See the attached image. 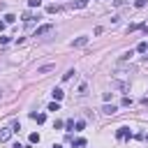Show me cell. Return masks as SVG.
Wrapping results in <instances>:
<instances>
[{
  "mask_svg": "<svg viewBox=\"0 0 148 148\" xmlns=\"http://www.w3.org/2000/svg\"><path fill=\"white\" fill-rule=\"evenodd\" d=\"M5 25H7V21H0V32L5 30Z\"/></svg>",
  "mask_w": 148,
  "mask_h": 148,
  "instance_id": "obj_23",
  "label": "cell"
},
{
  "mask_svg": "<svg viewBox=\"0 0 148 148\" xmlns=\"http://www.w3.org/2000/svg\"><path fill=\"white\" fill-rule=\"evenodd\" d=\"M86 5H88V0H79V2H72L69 7H72V9H81V7H86Z\"/></svg>",
  "mask_w": 148,
  "mask_h": 148,
  "instance_id": "obj_9",
  "label": "cell"
},
{
  "mask_svg": "<svg viewBox=\"0 0 148 148\" xmlns=\"http://www.w3.org/2000/svg\"><path fill=\"white\" fill-rule=\"evenodd\" d=\"M74 74H76V72H74V69H67V72H65V74H62V81H69V79H72V76H74Z\"/></svg>",
  "mask_w": 148,
  "mask_h": 148,
  "instance_id": "obj_12",
  "label": "cell"
},
{
  "mask_svg": "<svg viewBox=\"0 0 148 148\" xmlns=\"http://www.w3.org/2000/svg\"><path fill=\"white\" fill-rule=\"evenodd\" d=\"M102 113H106V116H113V113H116V106H113V104H104V106H102Z\"/></svg>",
  "mask_w": 148,
  "mask_h": 148,
  "instance_id": "obj_4",
  "label": "cell"
},
{
  "mask_svg": "<svg viewBox=\"0 0 148 148\" xmlns=\"http://www.w3.org/2000/svg\"><path fill=\"white\" fill-rule=\"evenodd\" d=\"M9 42V37H5V35H0V44H7Z\"/></svg>",
  "mask_w": 148,
  "mask_h": 148,
  "instance_id": "obj_22",
  "label": "cell"
},
{
  "mask_svg": "<svg viewBox=\"0 0 148 148\" xmlns=\"http://www.w3.org/2000/svg\"><path fill=\"white\" fill-rule=\"evenodd\" d=\"M12 134H14V130H12V127H2V130H0V143L9 141V139H12Z\"/></svg>",
  "mask_w": 148,
  "mask_h": 148,
  "instance_id": "obj_2",
  "label": "cell"
},
{
  "mask_svg": "<svg viewBox=\"0 0 148 148\" xmlns=\"http://www.w3.org/2000/svg\"><path fill=\"white\" fill-rule=\"evenodd\" d=\"M51 148H62V146H56V143H53V146H51Z\"/></svg>",
  "mask_w": 148,
  "mask_h": 148,
  "instance_id": "obj_24",
  "label": "cell"
},
{
  "mask_svg": "<svg viewBox=\"0 0 148 148\" xmlns=\"http://www.w3.org/2000/svg\"><path fill=\"white\" fill-rule=\"evenodd\" d=\"M30 143H39V134H37V132L30 134Z\"/></svg>",
  "mask_w": 148,
  "mask_h": 148,
  "instance_id": "obj_17",
  "label": "cell"
},
{
  "mask_svg": "<svg viewBox=\"0 0 148 148\" xmlns=\"http://www.w3.org/2000/svg\"><path fill=\"white\" fill-rule=\"evenodd\" d=\"M139 28H141L139 23H130V25H127V32H134V30H139Z\"/></svg>",
  "mask_w": 148,
  "mask_h": 148,
  "instance_id": "obj_15",
  "label": "cell"
},
{
  "mask_svg": "<svg viewBox=\"0 0 148 148\" xmlns=\"http://www.w3.org/2000/svg\"><path fill=\"white\" fill-rule=\"evenodd\" d=\"M49 32H53V23H46V25L37 28V30H35V37H44V35H49Z\"/></svg>",
  "mask_w": 148,
  "mask_h": 148,
  "instance_id": "obj_1",
  "label": "cell"
},
{
  "mask_svg": "<svg viewBox=\"0 0 148 148\" xmlns=\"http://www.w3.org/2000/svg\"><path fill=\"white\" fill-rule=\"evenodd\" d=\"M116 136H118V139H127V136H130V130H127V127H118Z\"/></svg>",
  "mask_w": 148,
  "mask_h": 148,
  "instance_id": "obj_5",
  "label": "cell"
},
{
  "mask_svg": "<svg viewBox=\"0 0 148 148\" xmlns=\"http://www.w3.org/2000/svg\"><path fill=\"white\" fill-rule=\"evenodd\" d=\"M32 18H35V16H32V12H23V21H25V23H30Z\"/></svg>",
  "mask_w": 148,
  "mask_h": 148,
  "instance_id": "obj_13",
  "label": "cell"
},
{
  "mask_svg": "<svg viewBox=\"0 0 148 148\" xmlns=\"http://www.w3.org/2000/svg\"><path fill=\"white\" fill-rule=\"evenodd\" d=\"M60 9H62V7H58V5H49V7H46L49 14H56V12H60Z\"/></svg>",
  "mask_w": 148,
  "mask_h": 148,
  "instance_id": "obj_11",
  "label": "cell"
},
{
  "mask_svg": "<svg viewBox=\"0 0 148 148\" xmlns=\"http://www.w3.org/2000/svg\"><path fill=\"white\" fill-rule=\"evenodd\" d=\"M51 95H53V99H56V102H60V99L65 97V92H62L60 88H53V92H51Z\"/></svg>",
  "mask_w": 148,
  "mask_h": 148,
  "instance_id": "obj_7",
  "label": "cell"
},
{
  "mask_svg": "<svg viewBox=\"0 0 148 148\" xmlns=\"http://www.w3.org/2000/svg\"><path fill=\"white\" fill-rule=\"evenodd\" d=\"M53 69H56V62H49V65L37 67V74H49V72H53Z\"/></svg>",
  "mask_w": 148,
  "mask_h": 148,
  "instance_id": "obj_3",
  "label": "cell"
},
{
  "mask_svg": "<svg viewBox=\"0 0 148 148\" xmlns=\"http://www.w3.org/2000/svg\"><path fill=\"white\" fill-rule=\"evenodd\" d=\"M30 118H32V120H37L39 125H42V123L46 120V116H44V113H30Z\"/></svg>",
  "mask_w": 148,
  "mask_h": 148,
  "instance_id": "obj_8",
  "label": "cell"
},
{
  "mask_svg": "<svg viewBox=\"0 0 148 148\" xmlns=\"http://www.w3.org/2000/svg\"><path fill=\"white\" fill-rule=\"evenodd\" d=\"M5 21H7V23H14L16 16H14V14H5Z\"/></svg>",
  "mask_w": 148,
  "mask_h": 148,
  "instance_id": "obj_18",
  "label": "cell"
},
{
  "mask_svg": "<svg viewBox=\"0 0 148 148\" xmlns=\"http://www.w3.org/2000/svg\"><path fill=\"white\" fill-rule=\"evenodd\" d=\"M0 97H2V95H0Z\"/></svg>",
  "mask_w": 148,
  "mask_h": 148,
  "instance_id": "obj_26",
  "label": "cell"
},
{
  "mask_svg": "<svg viewBox=\"0 0 148 148\" xmlns=\"http://www.w3.org/2000/svg\"><path fill=\"white\" fill-rule=\"evenodd\" d=\"M74 146H76V148H81V146H86V139H83V136H79V139H74Z\"/></svg>",
  "mask_w": 148,
  "mask_h": 148,
  "instance_id": "obj_14",
  "label": "cell"
},
{
  "mask_svg": "<svg viewBox=\"0 0 148 148\" xmlns=\"http://www.w3.org/2000/svg\"><path fill=\"white\" fill-rule=\"evenodd\" d=\"M86 44H88V37H76L72 42V46H86Z\"/></svg>",
  "mask_w": 148,
  "mask_h": 148,
  "instance_id": "obj_6",
  "label": "cell"
},
{
  "mask_svg": "<svg viewBox=\"0 0 148 148\" xmlns=\"http://www.w3.org/2000/svg\"><path fill=\"white\" fill-rule=\"evenodd\" d=\"M49 111H60V104H58V102H51V104H49Z\"/></svg>",
  "mask_w": 148,
  "mask_h": 148,
  "instance_id": "obj_16",
  "label": "cell"
},
{
  "mask_svg": "<svg viewBox=\"0 0 148 148\" xmlns=\"http://www.w3.org/2000/svg\"><path fill=\"white\" fill-rule=\"evenodd\" d=\"M136 51H139V53H146V51H148V42H139Z\"/></svg>",
  "mask_w": 148,
  "mask_h": 148,
  "instance_id": "obj_10",
  "label": "cell"
},
{
  "mask_svg": "<svg viewBox=\"0 0 148 148\" xmlns=\"http://www.w3.org/2000/svg\"><path fill=\"white\" fill-rule=\"evenodd\" d=\"M28 5H30V7H39V5H42V0H28Z\"/></svg>",
  "mask_w": 148,
  "mask_h": 148,
  "instance_id": "obj_20",
  "label": "cell"
},
{
  "mask_svg": "<svg viewBox=\"0 0 148 148\" xmlns=\"http://www.w3.org/2000/svg\"><path fill=\"white\" fill-rule=\"evenodd\" d=\"M12 130H14V132H18V130H21V123H18V120H14V123H12Z\"/></svg>",
  "mask_w": 148,
  "mask_h": 148,
  "instance_id": "obj_19",
  "label": "cell"
},
{
  "mask_svg": "<svg viewBox=\"0 0 148 148\" xmlns=\"http://www.w3.org/2000/svg\"><path fill=\"white\" fill-rule=\"evenodd\" d=\"M143 139H146V141H148V134H146V136H143Z\"/></svg>",
  "mask_w": 148,
  "mask_h": 148,
  "instance_id": "obj_25",
  "label": "cell"
},
{
  "mask_svg": "<svg viewBox=\"0 0 148 148\" xmlns=\"http://www.w3.org/2000/svg\"><path fill=\"white\" fill-rule=\"evenodd\" d=\"M146 2H148V0H136V2H134V5H136V7H139V9H141V7H146Z\"/></svg>",
  "mask_w": 148,
  "mask_h": 148,
  "instance_id": "obj_21",
  "label": "cell"
}]
</instances>
